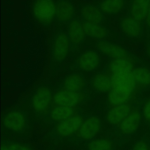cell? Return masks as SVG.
<instances>
[{
	"mask_svg": "<svg viewBox=\"0 0 150 150\" xmlns=\"http://www.w3.org/2000/svg\"><path fill=\"white\" fill-rule=\"evenodd\" d=\"M110 76L112 88L107 96L109 105L112 108L128 102L135 91L132 72L124 74Z\"/></svg>",
	"mask_w": 150,
	"mask_h": 150,
	"instance_id": "obj_1",
	"label": "cell"
},
{
	"mask_svg": "<svg viewBox=\"0 0 150 150\" xmlns=\"http://www.w3.org/2000/svg\"><path fill=\"white\" fill-rule=\"evenodd\" d=\"M33 14L40 23L49 24L56 16V5L53 0H36L33 5Z\"/></svg>",
	"mask_w": 150,
	"mask_h": 150,
	"instance_id": "obj_2",
	"label": "cell"
},
{
	"mask_svg": "<svg viewBox=\"0 0 150 150\" xmlns=\"http://www.w3.org/2000/svg\"><path fill=\"white\" fill-rule=\"evenodd\" d=\"M53 100L51 90L43 86L39 87L33 97L32 105L34 111L41 115H47L49 112Z\"/></svg>",
	"mask_w": 150,
	"mask_h": 150,
	"instance_id": "obj_3",
	"label": "cell"
},
{
	"mask_svg": "<svg viewBox=\"0 0 150 150\" xmlns=\"http://www.w3.org/2000/svg\"><path fill=\"white\" fill-rule=\"evenodd\" d=\"M85 97L82 92H75L63 89L55 94L53 100L57 106L73 108L82 102Z\"/></svg>",
	"mask_w": 150,
	"mask_h": 150,
	"instance_id": "obj_4",
	"label": "cell"
},
{
	"mask_svg": "<svg viewBox=\"0 0 150 150\" xmlns=\"http://www.w3.org/2000/svg\"><path fill=\"white\" fill-rule=\"evenodd\" d=\"M83 121V119L80 115H73L58 122L55 127V130L60 136H71L78 131Z\"/></svg>",
	"mask_w": 150,
	"mask_h": 150,
	"instance_id": "obj_5",
	"label": "cell"
},
{
	"mask_svg": "<svg viewBox=\"0 0 150 150\" xmlns=\"http://www.w3.org/2000/svg\"><path fill=\"white\" fill-rule=\"evenodd\" d=\"M134 108L132 104L128 102L113 107L107 113V120L110 124L118 127L130 114Z\"/></svg>",
	"mask_w": 150,
	"mask_h": 150,
	"instance_id": "obj_6",
	"label": "cell"
},
{
	"mask_svg": "<svg viewBox=\"0 0 150 150\" xmlns=\"http://www.w3.org/2000/svg\"><path fill=\"white\" fill-rule=\"evenodd\" d=\"M101 129V121L95 116L89 117L84 121L77 135L83 140H88L93 138Z\"/></svg>",
	"mask_w": 150,
	"mask_h": 150,
	"instance_id": "obj_7",
	"label": "cell"
},
{
	"mask_svg": "<svg viewBox=\"0 0 150 150\" xmlns=\"http://www.w3.org/2000/svg\"><path fill=\"white\" fill-rule=\"evenodd\" d=\"M134 62L128 55L114 59L109 64L107 74L110 75L124 74L131 73L134 69Z\"/></svg>",
	"mask_w": 150,
	"mask_h": 150,
	"instance_id": "obj_8",
	"label": "cell"
},
{
	"mask_svg": "<svg viewBox=\"0 0 150 150\" xmlns=\"http://www.w3.org/2000/svg\"><path fill=\"white\" fill-rule=\"evenodd\" d=\"M141 119L140 111L134 108L130 114L124 119L118 127L122 134L129 135L135 132L138 129Z\"/></svg>",
	"mask_w": 150,
	"mask_h": 150,
	"instance_id": "obj_9",
	"label": "cell"
},
{
	"mask_svg": "<svg viewBox=\"0 0 150 150\" xmlns=\"http://www.w3.org/2000/svg\"><path fill=\"white\" fill-rule=\"evenodd\" d=\"M25 115L22 112L14 111L7 115L4 119V124L8 129L16 132H20L26 125Z\"/></svg>",
	"mask_w": 150,
	"mask_h": 150,
	"instance_id": "obj_10",
	"label": "cell"
},
{
	"mask_svg": "<svg viewBox=\"0 0 150 150\" xmlns=\"http://www.w3.org/2000/svg\"><path fill=\"white\" fill-rule=\"evenodd\" d=\"M68 37L63 33L59 34L55 40L53 48V56L55 61L63 60L68 54L69 47Z\"/></svg>",
	"mask_w": 150,
	"mask_h": 150,
	"instance_id": "obj_11",
	"label": "cell"
},
{
	"mask_svg": "<svg viewBox=\"0 0 150 150\" xmlns=\"http://www.w3.org/2000/svg\"><path fill=\"white\" fill-rule=\"evenodd\" d=\"M100 64L98 54L94 51H88L82 54L77 60V64L80 69L90 71L98 67Z\"/></svg>",
	"mask_w": 150,
	"mask_h": 150,
	"instance_id": "obj_12",
	"label": "cell"
},
{
	"mask_svg": "<svg viewBox=\"0 0 150 150\" xmlns=\"http://www.w3.org/2000/svg\"><path fill=\"white\" fill-rule=\"evenodd\" d=\"M132 74L134 83V93L150 86V71L148 69H134Z\"/></svg>",
	"mask_w": 150,
	"mask_h": 150,
	"instance_id": "obj_13",
	"label": "cell"
},
{
	"mask_svg": "<svg viewBox=\"0 0 150 150\" xmlns=\"http://www.w3.org/2000/svg\"><path fill=\"white\" fill-rule=\"evenodd\" d=\"M150 0H131L129 16L140 22L145 20Z\"/></svg>",
	"mask_w": 150,
	"mask_h": 150,
	"instance_id": "obj_14",
	"label": "cell"
},
{
	"mask_svg": "<svg viewBox=\"0 0 150 150\" xmlns=\"http://www.w3.org/2000/svg\"><path fill=\"white\" fill-rule=\"evenodd\" d=\"M97 47L104 54L113 59L123 58L128 55L127 51L122 47L107 41L100 40L98 43Z\"/></svg>",
	"mask_w": 150,
	"mask_h": 150,
	"instance_id": "obj_15",
	"label": "cell"
},
{
	"mask_svg": "<svg viewBox=\"0 0 150 150\" xmlns=\"http://www.w3.org/2000/svg\"><path fill=\"white\" fill-rule=\"evenodd\" d=\"M141 22L129 16L122 19L121 27L122 31L128 36L138 37L141 31Z\"/></svg>",
	"mask_w": 150,
	"mask_h": 150,
	"instance_id": "obj_16",
	"label": "cell"
},
{
	"mask_svg": "<svg viewBox=\"0 0 150 150\" xmlns=\"http://www.w3.org/2000/svg\"><path fill=\"white\" fill-rule=\"evenodd\" d=\"M92 86L100 92H109L112 88L111 76L107 73L97 74L92 79Z\"/></svg>",
	"mask_w": 150,
	"mask_h": 150,
	"instance_id": "obj_17",
	"label": "cell"
},
{
	"mask_svg": "<svg viewBox=\"0 0 150 150\" xmlns=\"http://www.w3.org/2000/svg\"><path fill=\"white\" fill-rule=\"evenodd\" d=\"M85 33L82 23L77 20H73L69 25L68 38L70 41L74 45L80 44L84 39Z\"/></svg>",
	"mask_w": 150,
	"mask_h": 150,
	"instance_id": "obj_18",
	"label": "cell"
},
{
	"mask_svg": "<svg viewBox=\"0 0 150 150\" xmlns=\"http://www.w3.org/2000/svg\"><path fill=\"white\" fill-rule=\"evenodd\" d=\"M85 86L84 78L77 74L70 75L65 79L63 83V89L75 92H82Z\"/></svg>",
	"mask_w": 150,
	"mask_h": 150,
	"instance_id": "obj_19",
	"label": "cell"
},
{
	"mask_svg": "<svg viewBox=\"0 0 150 150\" xmlns=\"http://www.w3.org/2000/svg\"><path fill=\"white\" fill-rule=\"evenodd\" d=\"M82 27L85 35L92 38L101 39L107 35L105 28L99 24L85 21L82 23Z\"/></svg>",
	"mask_w": 150,
	"mask_h": 150,
	"instance_id": "obj_20",
	"label": "cell"
},
{
	"mask_svg": "<svg viewBox=\"0 0 150 150\" xmlns=\"http://www.w3.org/2000/svg\"><path fill=\"white\" fill-rule=\"evenodd\" d=\"M74 13L73 6L68 2L60 1L56 5V16L60 22H66L70 20Z\"/></svg>",
	"mask_w": 150,
	"mask_h": 150,
	"instance_id": "obj_21",
	"label": "cell"
},
{
	"mask_svg": "<svg viewBox=\"0 0 150 150\" xmlns=\"http://www.w3.org/2000/svg\"><path fill=\"white\" fill-rule=\"evenodd\" d=\"M82 15L85 21L100 24L104 18L103 12L100 9L94 6H89L85 7L82 10Z\"/></svg>",
	"mask_w": 150,
	"mask_h": 150,
	"instance_id": "obj_22",
	"label": "cell"
},
{
	"mask_svg": "<svg viewBox=\"0 0 150 150\" xmlns=\"http://www.w3.org/2000/svg\"><path fill=\"white\" fill-rule=\"evenodd\" d=\"M125 0H103L99 8L103 13L116 14L122 9L125 5Z\"/></svg>",
	"mask_w": 150,
	"mask_h": 150,
	"instance_id": "obj_23",
	"label": "cell"
},
{
	"mask_svg": "<svg viewBox=\"0 0 150 150\" xmlns=\"http://www.w3.org/2000/svg\"><path fill=\"white\" fill-rule=\"evenodd\" d=\"M50 115L53 120L59 122L74 115V110L73 108L57 106L51 110Z\"/></svg>",
	"mask_w": 150,
	"mask_h": 150,
	"instance_id": "obj_24",
	"label": "cell"
},
{
	"mask_svg": "<svg viewBox=\"0 0 150 150\" xmlns=\"http://www.w3.org/2000/svg\"><path fill=\"white\" fill-rule=\"evenodd\" d=\"M112 143L107 139L93 140L88 144L89 150H112Z\"/></svg>",
	"mask_w": 150,
	"mask_h": 150,
	"instance_id": "obj_25",
	"label": "cell"
},
{
	"mask_svg": "<svg viewBox=\"0 0 150 150\" xmlns=\"http://www.w3.org/2000/svg\"><path fill=\"white\" fill-rule=\"evenodd\" d=\"M143 110L144 119L150 125V99L144 103Z\"/></svg>",
	"mask_w": 150,
	"mask_h": 150,
	"instance_id": "obj_26",
	"label": "cell"
},
{
	"mask_svg": "<svg viewBox=\"0 0 150 150\" xmlns=\"http://www.w3.org/2000/svg\"><path fill=\"white\" fill-rule=\"evenodd\" d=\"M7 145L10 150H32L28 146L16 143H11Z\"/></svg>",
	"mask_w": 150,
	"mask_h": 150,
	"instance_id": "obj_27",
	"label": "cell"
},
{
	"mask_svg": "<svg viewBox=\"0 0 150 150\" xmlns=\"http://www.w3.org/2000/svg\"><path fill=\"white\" fill-rule=\"evenodd\" d=\"M132 150H150V148L146 142L141 141L134 146Z\"/></svg>",
	"mask_w": 150,
	"mask_h": 150,
	"instance_id": "obj_28",
	"label": "cell"
},
{
	"mask_svg": "<svg viewBox=\"0 0 150 150\" xmlns=\"http://www.w3.org/2000/svg\"><path fill=\"white\" fill-rule=\"evenodd\" d=\"M145 21H146V24H147L148 28L150 29V4L148 13H147V16H146Z\"/></svg>",
	"mask_w": 150,
	"mask_h": 150,
	"instance_id": "obj_29",
	"label": "cell"
},
{
	"mask_svg": "<svg viewBox=\"0 0 150 150\" xmlns=\"http://www.w3.org/2000/svg\"><path fill=\"white\" fill-rule=\"evenodd\" d=\"M1 150H10L9 149V147H8V145L5 144H3L1 145Z\"/></svg>",
	"mask_w": 150,
	"mask_h": 150,
	"instance_id": "obj_30",
	"label": "cell"
},
{
	"mask_svg": "<svg viewBox=\"0 0 150 150\" xmlns=\"http://www.w3.org/2000/svg\"><path fill=\"white\" fill-rule=\"evenodd\" d=\"M148 53H149V55L150 56V44L149 45V47H148Z\"/></svg>",
	"mask_w": 150,
	"mask_h": 150,
	"instance_id": "obj_31",
	"label": "cell"
}]
</instances>
